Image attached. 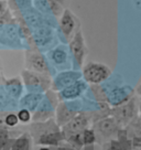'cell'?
<instances>
[{"instance_id":"cell-6","label":"cell","mask_w":141,"mask_h":150,"mask_svg":"<svg viewBox=\"0 0 141 150\" xmlns=\"http://www.w3.org/2000/svg\"><path fill=\"white\" fill-rule=\"evenodd\" d=\"M87 125H88V119L85 115H75L66 125H64L63 128L65 134H70V136H73L86 129Z\"/></svg>"},{"instance_id":"cell-10","label":"cell","mask_w":141,"mask_h":150,"mask_svg":"<svg viewBox=\"0 0 141 150\" xmlns=\"http://www.w3.org/2000/svg\"><path fill=\"white\" fill-rule=\"evenodd\" d=\"M80 77V74H78L77 72H64L57 76L54 83H53V86L55 89H59V91H62L63 88L67 87L68 85L73 84L74 82L78 81Z\"/></svg>"},{"instance_id":"cell-9","label":"cell","mask_w":141,"mask_h":150,"mask_svg":"<svg viewBox=\"0 0 141 150\" xmlns=\"http://www.w3.org/2000/svg\"><path fill=\"white\" fill-rule=\"evenodd\" d=\"M85 89H86V82L78 80L62 89L60 92V97L61 99H74L78 97Z\"/></svg>"},{"instance_id":"cell-1","label":"cell","mask_w":141,"mask_h":150,"mask_svg":"<svg viewBox=\"0 0 141 150\" xmlns=\"http://www.w3.org/2000/svg\"><path fill=\"white\" fill-rule=\"evenodd\" d=\"M111 75V70L108 65L99 62H88L83 67V77L86 83L99 85L108 80Z\"/></svg>"},{"instance_id":"cell-4","label":"cell","mask_w":141,"mask_h":150,"mask_svg":"<svg viewBox=\"0 0 141 150\" xmlns=\"http://www.w3.org/2000/svg\"><path fill=\"white\" fill-rule=\"evenodd\" d=\"M136 114V104L135 99H129L122 105L116 106L113 110V115L115 120L118 122V125L123 124L126 125L131 120Z\"/></svg>"},{"instance_id":"cell-2","label":"cell","mask_w":141,"mask_h":150,"mask_svg":"<svg viewBox=\"0 0 141 150\" xmlns=\"http://www.w3.org/2000/svg\"><path fill=\"white\" fill-rule=\"evenodd\" d=\"M70 52H72L73 56H74V59H75L76 62H77V64L80 66L83 65L88 50H87L86 43H85L84 35H83V32H82L80 29H78L75 32V34L70 39Z\"/></svg>"},{"instance_id":"cell-22","label":"cell","mask_w":141,"mask_h":150,"mask_svg":"<svg viewBox=\"0 0 141 150\" xmlns=\"http://www.w3.org/2000/svg\"><path fill=\"white\" fill-rule=\"evenodd\" d=\"M57 150H74V149L70 148V147H61V148H59Z\"/></svg>"},{"instance_id":"cell-21","label":"cell","mask_w":141,"mask_h":150,"mask_svg":"<svg viewBox=\"0 0 141 150\" xmlns=\"http://www.w3.org/2000/svg\"><path fill=\"white\" fill-rule=\"evenodd\" d=\"M136 93H137V95H138L139 97H141V84H139L138 86H137Z\"/></svg>"},{"instance_id":"cell-5","label":"cell","mask_w":141,"mask_h":150,"mask_svg":"<svg viewBox=\"0 0 141 150\" xmlns=\"http://www.w3.org/2000/svg\"><path fill=\"white\" fill-rule=\"evenodd\" d=\"M25 65L29 71H32L35 73L44 74L47 73V66L44 61L43 56L39 53L29 52L25 54Z\"/></svg>"},{"instance_id":"cell-25","label":"cell","mask_w":141,"mask_h":150,"mask_svg":"<svg viewBox=\"0 0 141 150\" xmlns=\"http://www.w3.org/2000/svg\"><path fill=\"white\" fill-rule=\"evenodd\" d=\"M38 150H51L50 148H47V147H42V148H40V149Z\"/></svg>"},{"instance_id":"cell-12","label":"cell","mask_w":141,"mask_h":150,"mask_svg":"<svg viewBox=\"0 0 141 150\" xmlns=\"http://www.w3.org/2000/svg\"><path fill=\"white\" fill-rule=\"evenodd\" d=\"M78 136H80V140L82 145H92L96 140L95 131L92 129H84L78 134Z\"/></svg>"},{"instance_id":"cell-24","label":"cell","mask_w":141,"mask_h":150,"mask_svg":"<svg viewBox=\"0 0 141 150\" xmlns=\"http://www.w3.org/2000/svg\"><path fill=\"white\" fill-rule=\"evenodd\" d=\"M55 1H57L59 4H61L62 6L64 5V2H65V0H55Z\"/></svg>"},{"instance_id":"cell-13","label":"cell","mask_w":141,"mask_h":150,"mask_svg":"<svg viewBox=\"0 0 141 150\" xmlns=\"http://www.w3.org/2000/svg\"><path fill=\"white\" fill-rule=\"evenodd\" d=\"M51 59H52V61H54L56 64H62V63H64V62L66 61L67 54H66V52L64 51V49L57 47V49L52 51Z\"/></svg>"},{"instance_id":"cell-3","label":"cell","mask_w":141,"mask_h":150,"mask_svg":"<svg viewBox=\"0 0 141 150\" xmlns=\"http://www.w3.org/2000/svg\"><path fill=\"white\" fill-rule=\"evenodd\" d=\"M60 28L66 39H72L76 31L80 29V23L70 9H64L60 19Z\"/></svg>"},{"instance_id":"cell-16","label":"cell","mask_w":141,"mask_h":150,"mask_svg":"<svg viewBox=\"0 0 141 150\" xmlns=\"http://www.w3.org/2000/svg\"><path fill=\"white\" fill-rule=\"evenodd\" d=\"M17 116H18L19 122H23V124H27V122H29L30 120H31V118H32V116H31V112H30V110H29V109H27V108H22V109L18 112V115H17Z\"/></svg>"},{"instance_id":"cell-7","label":"cell","mask_w":141,"mask_h":150,"mask_svg":"<svg viewBox=\"0 0 141 150\" xmlns=\"http://www.w3.org/2000/svg\"><path fill=\"white\" fill-rule=\"evenodd\" d=\"M23 80L25 85L30 87H41V88H47L50 85L49 79H45L44 76H41L40 73H35L32 71H23L22 73Z\"/></svg>"},{"instance_id":"cell-15","label":"cell","mask_w":141,"mask_h":150,"mask_svg":"<svg viewBox=\"0 0 141 150\" xmlns=\"http://www.w3.org/2000/svg\"><path fill=\"white\" fill-rule=\"evenodd\" d=\"M60 140V138L57 137V135H52V134H47L40 137L39 144L42 145H56L57 141Z\"/></svg>"},{"instance_id":"cell-18","label":"cell","mask_w":141,"mask_h":150,"mask_svg":"<svg viewBox=\"0 0 141 150\" xmlns=\"http://www.w3.org/2000/svg\"><path fill=\"white\" fill-rule=\"evenodd\" d=\"M5 122H6V125H8L9 127H14L19 122V119H18V116H17V115L9 114V115L6 116Z\"/></svg>"},{"instance_id":"cell-17","label":"cell","mask_w":141,"mask_h":150,"mask_svg":"<svg viewBox=\"0 0 141 150\" xmlns=\"http://www.w3.org/2000/svg\"><path fill=\"white\" fill-rule=\"evenodd\" d=\"M25 146H28V138L23 136L16 141V144L12 147V150H24Z\"/></svg>"},{"instance_id":"cell-14","label":"cell","mask_w":141,"mask_h":150,"mask_svg":"<svg viewBox=\"0 0 141 150\" xmlns=\"http://www.w3.org/2000/svg\"><path fill=\"white\" fill-rule=\"evenodd\" d=\"M41 100V95L39 94H29L28 96L24 97V102H25V106H28V108L33 109L35 108V106L39 104V102Z\"/></svg>"},{"instance_id":"cell-11","label":"cell","mask_w":141,"mask_h":150,"mask_svg":"<svg viewBox=\"0 0 141 150\" xmlns=\"http://www.w3.org/2000/svg\"><path fill=\"white\" fill-rule=\"evenodd\" d=\"M57 120L60 125H66L67 122H70L72 118L75 116V114L70 110L65 104H61L59 107H57Z\"/></svg>"},{"instance_id":"cell-8","label":"cell","mask_w":141,"mask_h":150,"mask_svg":"<svg viewBox=\"0 0 141 150\" xmlns=\"http://www.w3.org/2000/svg\"><path fill=\"white\" fill-rule=\"evenodd\" d=\"M118 122L115 120L114 117H107L99 120L96 124V130L100 136L103 137H110L114 134H116L118 130Z\"/></svg>"},{"instance_id":"cell-23","label":"cell","mask_w":141,"mask_h":150,"mask_svg":"<svg viewBox=\"0 0 141 150\" xmlns=\"http://www.w3.org/2000/svg\"><path fill=\"white\" fill-rule=\"evenodd\" d=\"M138 112H139V114H140L141 116V97H140V102H139V106H138Z\"/></svg>"},{"instance_id":"cell-19","label":"cell","mask_w":141,"mask_h":150,"mask_svg":"<svg viewBox=\"0 0 141 150\" xmlns=\"http://www.w3.org/2000/svg\"><path fill=\"white\" fill-rule=\"evenodd\" d=\"M104 150H120V149H119V147H118L117 144L115 141H110L107 145H105Z\"/></svg>"},{"instance_id":"cell-20","label":"cell","mask_w":141,"mask_h":150,"mask_svg":"<svg viewBox=\"0 0 141 150\" xmlns=\"http://www.w3.org/2000/svg\"><path fill=\"white\" fill-rule=\"evenodd\" d=\"M7 2L5 0H0V17L7 11Z\"/></svg>"}]
</instances>
